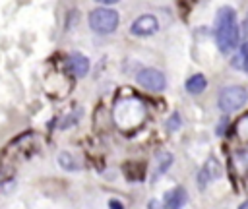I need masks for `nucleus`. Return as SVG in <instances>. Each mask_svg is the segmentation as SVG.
<instances>
[{"instance_id": "obj_16", "label": "nucleus", "mask_w": 248, "mask_h": 209, "mask_svg": "<svg viewBox=\"0 0 248 209\" xmlns=\"http://www.w3.org/2000/svg\"><path fill=\"white\" fill-rule=\"evenodd\" d=\"M99 4H107V6H110V4H116V2H120V0H97Z\"/></svg>"}, {"instance_id": "obj_18", "label": "nucleus", "mask_w": 248, "mask_h": 209, "mask_svg": "<svg viewBox=\"0 0 248 209\" xmlns=\"http://www.w3.org/2000/svg\"><path fill=\"white\" fill-rule=\"evenodd\" d=\"M238 209H248V199H246V201H244V203H242Z\"/></svg>"}, {"instance_id": "obj_12", "label": "nucleus", "mask_w": 248, "mask_h": 209, "mask_svg": "<svg viewBox=\"0 0 248 209\" xmlns=\"http://www.w3.org/2000/svg\"><path fill=\"white\" fill-rule=\"evenodd\" d=\"M234 130H236V135H238L240 139H248V114L242 116V118L236 122Z\"/></svg>"}, {"instance_id": "obj_2", "label": "nucleus", "mask_w": 248, "mask_h": 209, "mask_svg": "<svg viewBox=\"0 0 248 209\" xmlns=\"http://www.w3.org/2000/svg\"><path fill=\"white\" fill-rule=\"evenodd\" d=\"M143 118H145V108H143V103L138 99H124L114 106V120L124 130L140 126Z\"/></svg>"}, {"instance_id": "obj_7", "label": "nucleus", "mask_w": 248, "mask_h": 209, "mask_svg": "<svg viewBox=\"0 0 248 209\" xmlns=\"http://www.w3.org/2000/svg\"><path fill=\"white\" fill-rule=\"evenodd\" d=\"M221 174V168H219V163L215 159H207L205 164L202 166V170L198 172V186L203 190L213 178H217Z\"/></svg>"}, {"instance_id": "obj_13", "label": "nucleus", "mask_w": 248, "mask_h": 209, "mask_svg": "<svg viewBox=\"0 0 248 209\" xmlns=\"http://www.w3.org/2000/svg\"><path fill=\"white\" fill-rule=\"evenodd\" d=\"M58 163H60L64 168H68V170H76V168H78V163L74 161V157H72L70 153H60Z\"/></svg>"}, {"instance_id": "obj_8", "label": "nucleus", "mask_w": 248, "mask_h": 209, "mask_svg": "<svg viewBox=\"0 0 248 209\" xmlns=\"http://www.w3.org/2000/svg\"><path fill=\"white\" fill-rule=\"evenodd\" d=\"M186 190L184 188H174L165 195V209H182L186 203Z\"/></svg>"}, {"instance_id": "obj_6", "label": "nucleus", "mask_w": 248, "mask_h": 209, "mask_svg": "<svg viewBox=\"0 0 248 209\" xmlns=\"http://www.w3.org/2000/svg\"><path fill=\"white\" fill-rule=\"evenodd\" d=\"M157 29H159V21H157V17L151 15V14H143V15H140V17H136L134 23H132V27H130L132 35H138V37L153 35Z\"/></svg>"}, {"instance_id": "obj_11", "label": "nucleus", "mask_w": 248, "mask_h": 209, "mask_svg": "<svg viewBox=\"0 0 248 209\" xmlns=\"http://www.w3.org/2000/svg\"><path fill=\"white\" fill-rule=\"evenodd\" d=\"M234 66L240 68V70H244V72H248V41L242 43L240 52H238V56L234 58Z\"/></svg>"}, {"instance_id": "obj_15", "label": "nucleus", "mask_w": 248, "mask_h": 209, "mask_svg": "<svg viewBox=\"0 0 248 209\" xmlns=\"http://www.w3.org/2000/svg\"><path fill=\"white\" fill-rule=\"evenodd\" d=\"M180 126V116H178V112H172V116L169 118V122H167V128L169 130H176Z\"/></svg>"}, {"instance_id": "obj_9", "label": "nucleus", "mask_w": 248, "mask_h": 209, "mask_svg": "<svg viewBox=\"0 0 248 209\" xmlns=\"http://www.w3.org/2000/svg\"><path fill=\"white\" fill-rule=\"evenodd\" d=\"M68 64H70V70H72L76 75H79V77L89 72V60H87L83 54H72L70 60H68Z\"/></svg>"}, {"instance_id": "obj_10", "label": "nucleus", "mask_w": 248, "mask_h": 209, "mask_svg": "<svg viewBox=\"0 0 248 209\" xmlns=\"http://www.w3.org/2000/svg\"><path fill=\"white\" fill-rule=\"evenodd\" d=\"M205 85H207V81H205V77H203L202 74H194V75H190V77L186 79V91L192 93V95L202 93V91L205 89Z\"/></svg>"}, {"instance_id": "obj_1", "label": "nucleus", "mask_w": 248, "mask_h": 209, "mask_svg": "<svg viewBox=\"0 0 248 209\" xmlns=\"http://www.w3.org/2000/svg\"><path fill=\"white\" fill-rule=\"evenodd\" d=\"M240 29L236 23V12L229 6H223L217 10L215 17V39L221 52H231L238 45Z\"/></svg>"}, {"instance_id": "obj_17", "label": "nucleus", "mask_w": 248, "mask_h": 209, "mask_svg": "<svg viewBox=\"0 0 248 209\" xmlns=\"http://www.w3.org/2000/svg\"><path fill=\"white\" fill-rule=\"evenodd\" d=\"M108 205H110V209H122V205H120L118 201H110Z\"/></svg>"}, {"instance_id": "obj_4", "label": "nucleus", "mask_w": 248, "mask_h": 209, "mask_svg": "<svg viewBox=\"0 0 248 209\" xmlns=\"http://www.w3.org/2000/svg\"><path fill=\"white\" fill-rule=\"evenodd\" d=\"M246 101H248V91L242 85H231L219 93L217 104L223 112H232V110H238L240 106H244Z\"/></svg>"}, {"instance_id": "obj_14", "label": "nucleus", "mask_w": 248, "mask_h": 209, "mask_svg": "<svg viewBox=\"0 0 248 209\" xmlns=\"http://www.w3.org/2000/svg\"><path fill=\"white\" fill-rule=\"evenodd\" d=\"M159 159H161V163H159V170L155 172V176H159V174H163L169 166H170V163H172V157L169 155V153H161L159 155Z\"/></svg>"}, {"instance_id": "obj_3", "label": "nucleus", "mask_w": 248, "mask_h": 209, "mask_svg": "<svg viewBox=\"0 0 248 209\" xmlns=\"http://www.w3.org/2000/svg\"><path fill=\"white\" fill-rule=\"evenodd\" d=\"M89 27L95 33L108 35L118 27V12L112 8H95L89 12Z\"/></svg>"}, {"instance_id": "obj_5", "label": "nucleus", "mask_w": 248, "mask_h": 209, "mask_svg": "<svg viewBox=\"0 0 248 209\" xmlns=\"http://www.w3.org/2000/svg\"><path fill=\"white\" fill-rule=\"evenodd\" d=\"M136 81L141 87L149 89V91H163L165 85H167L165 75L159 70H155V68H143V70H140L138 75H136Z\"/></svg>"}]
</instances>
